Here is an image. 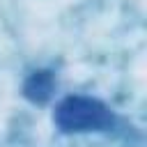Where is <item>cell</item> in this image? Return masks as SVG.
Returning <instances> with one entry per match:
<instances>
[{
    "instance_id": "obj_1",
    "label": "cell",
    "mask_w": 147,
    "mask_h": 147,
    "mask_svg": "<svg viewBox=\"0 0 147 147\" xmlns=\"http://www.w3.org/2000/svg\"><path fill=\"white\" fill-rule=\"evenodd\" d=\"M119 117L108 103L87 94H69L53 110V124L60 133H92L113 131Z\"/></svg>"
},
{
    "instance_id": "obj_2",
    "label": "cell",
    "mask_w": 147,
    "mask_h": 147,
    "mask_svg": "<svg viewBox=\"0 0 147 147\" xmlns=\"http://www.w3.org/2000/svg\"><path fill=\"white\" fill-rule=\"evenodd\" d=\"M55 90V76L51 69H34L25 80H23V96L32 103L44 106Z\"/></svg>"
}]
</instances>
